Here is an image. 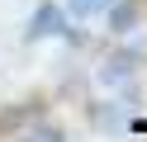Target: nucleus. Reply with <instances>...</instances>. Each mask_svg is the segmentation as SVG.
I'll return each mask as SVG.
<instances>
[{"label":"nucleus","instance_id":"nucleus-1","mask_svg":"<svg viewBox=\"0 0 147 142\" xmlns=\"http://www.w3.org/2000/svg\"><path fill=\"white\" fill-rule=\"evenodd\" d=\"M138 66H142V47H119V52L105 57L100 81H105V85H128V81L138 76Z\"/></svg>","mask_w":147,"mask_h":142},{"label":"nucleus","instance_id":"nucleus-2","mask_svg":"<svg viewBox=\"0 0 147 142\" xmlns=\"http://www.w3.org/2000/svg\"><path fill=\"white\" fill-rule=\"evenodd\" d=\"M67 33H71V28H67V9H57L52 0L33 9V19H29V43H38V38H67Z\"/></svg>","mask_w":147,"mask_h":142},{"label":"nucleus","instance_id":"nucleus-3","mask_svg":"<svg viewBox=\"0 0 147 142\" xmlns=\"http://www.w3.org/2000/svg\"><path fill=\"white\" fill-rule=\"evenodd\" d=\"M105 19H109V33L114 38H128L138 28V19H142V0H109Z\"/></svg>","mask_w":147,"mask_h":142},{"label":"nucleus","instance_id":"nucleus-4","mask_svg":"<svg viewBox=\"0 0 147 142\" xmlns=\"http://www.w3.org/2000/svg\"><path fill=\"white\" fill-rule=\"evenodd\" d=\"M19 142H67V128L62 123H33L29 133H19Z\"/></svg>","mask_w":147,"mask_h":142},{"label":"nucleus","instance_id":"nucleus-5","mask_svg":"<svg viewBox=\"0 0 147 142\" xmlns=\"http://www.w3.org/2000/svg\"><path fill=\"white\" fill-rule=\"evenodd\" d=\"M105 9H109V0H67L71 19H95V14H105Z\"/></svg>","mask_w":147,"mask_h":142}]
</instances>
